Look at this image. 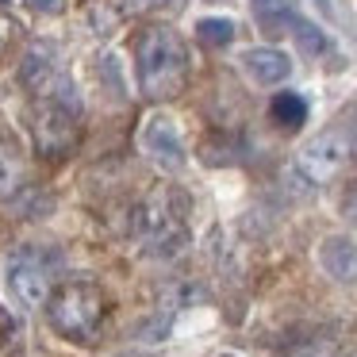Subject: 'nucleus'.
Segmentation results:
<instances>
[{
	"label": "nucleus",
	"mask_w": 357,
	"mask_h": 357,
	"mask_svg": "<svg viewBox=\"0 0 357 357\" xmlns=\"http://www.w3.org/2000/svg\"><path fill=\"white\" fill-rule=\"evenodd\" d=\"M135 58H139V81L146 96L165 100V96L181 93V85L188 77V50L177 31H169V27L142 31L139 43H135Z\"/></svg>",
	"instance_id": "nucleus-1"
},
{
	"label": "nucleus",
	"mask_w": 357,
	"mask_h": 357,
	"mask_svg": "<svg viewBox=\"0 0 357 357\" xmlns=\"http://www.w3.org/2000/svg\"><path fill=\"white\" fill-rule=\"evenodd\" d=\"M108 303L93 280H70L47 300V323L66 342H93L104 326Z\"/></svg>",
	"instance_id": "nucleus-2"
},
{
	"label": "nucleus",
	"mask_w": 357,
	"mask_h": 357,
	"mask_svg": "<svg viewBox=\"0 0 357 357\" xmlns=\"http://www.w3.org/2000/svg\"><path fill=\"white\" fill-rule=\"evenodd\" d=\"M4 280H8V292L20 307H27V311L47 307V300H50V257L35 246H20L16 254L8 257Z\"/></svg>",
	"instance_id": "nucleus-3"
},
{
	"label": "nucleus",
	"mask_w": 357,
	"mask_h": 357,
	"mask_svg": "<svg viewBox=\"0 0 357 357\" xmlns=\"http://www.w3.org/2000/svg\"><path fill=\"white\" fill-rule=\"evenodd\" d=\"M31 131H35V146L47 158H66L73 146H77V116L66 100L58 96H47V100L35 104L31 112Z\"/></svg>",
	"instance_id": "nucleus-4"
},
{
	"label": "nucleus",
	"mask_w": 357,
	"mask_h": 357,
	"mask_svg": "<svg viewBox=\"0 0 357 357\" xmlns=\"http://www.w3.org/2000/svg\"><path fill=\"white\" fill-rule=\"evenodd\" d=\"M349 158H354V146H349V139L338 127V131H326V135H319V139H311L307 146L300 150V162L296 165H300V173L311 185H323V181L338 177Z\"/></svg>",
	"instance_id": "nucleus-5"
},
{
	"label": "nucleus",
	"mask_w": 357,
	"mask_h": 357,
	"mask_svg": "<svg viewBox=\"0 0 357 357\" xmlns=\"http://www.w3.org/2000/svg\"><path fill=\"white\" fill-rule=\"evenodd\" d=\"M139 142H142V154L165 173H177L185 165V146H181V135H177V123L169 116H146L139 131Z\"/></svg>",
	"instance_id": "nucleus-6"
},
{
	"label": "nucleus",
	"mask_w": 357,
	"mask_h": 357,
	"mask_svg": "<svg viewBox=\"0 0 357 357\" xmlns=\"http://www.w3.org/2000/svg\"><path fill=\"white\" fill-rule=\"evenodd\" d=\"M319 265L338 284H357V242L346 234H326L319 242Z\"/></svg>",
	"instance_id": "nucleus-7"
},
{
	"label": "nucleus",
	"mask_w": 357,
	"mask_h": 357,
	"mask_svg": "<svg viewBox=\"0 0 357 357\" xmlns=\"http://www.w3.org/2000/svg\"><path fill=\"white\" fill-rule=\"evenodd\" d=\"M242 66L246 73L257 81V85H280V81L292 73V62H288L284 50H273V47H254L242 54Z\"/></svg>",
	"instance_id": "nucleus-8"
},
{
	"label": "nucleus",
	"mask_w": 357,
	"mask_h": 357,
	"mask_svg": "<svg viewBox=\"0 0 357 357\" xmlns=\"http://www.w3.org/2000/svg\"><path fill=\"white\" fill-rule=\"evenodd\" d=\"M250 12H254L257 27H261L265 35H284L296 27V4L292 0H250Z\"/></svg>",
	"instance_id": "nucleus-9"
},
{
	"label": "nucleus",
	"mask_w": 357,
	"mask_h": 357,
	"mask_svg": "<svg viewBox=\"0 0 357 357\" xmlns=\"http://www.w3.org/2000/svg\"><path fill=\"white\" fill-rule=\"evenodd\" d=\"M20 188H24V154L16 142L0 139V200H12Z\"/></svg>",
	"instance_id": "nucleus-10"
},
{
	"label": "nucleus",
	"mask_w": 357,
	"mask_h": 357,
	"mask_svg": "<svg viewBox=\"0 0 357 357\" xmlns=\"http://www.w3.org/2000/svg\"><path fill=\"white\" fill-rule=\"evenodd\" d=\"M269 119L277 127L296 131V127H303V119H307V100H303L300 93H277L269 100Z\"/></svg>",
	"instance_id": "nucleus-11"
},
{
	"label": "nucleus",
	"mask_w": 357,
	"mask_h": 357,
	"mask_svg": "<svg viewBox=\"0 0 357 357\" xmlns=\"http://www.w3.org/2000/svg\"><path fill=\"white\" fill-rule=\"evenodd\" d=\"M54 77V62H50V54L43 47L27 50L24 66H20V81H24L27 89H47V81Z\"/></svg>",
	"instance_id": "nucleus-12"
},
{
	"label": "nucleus",
	"mask_w": 357,
	"mask_h": 357,
	"mask_svg": "<svg viewBox=\"0 0 357 357\" xmlns=\"http://www.w3.org/2000/svg\"><path fill=\"white\" fill-rule=\"evenodd\" d=\"M196 35H200V43H208V47H227V43L234 39V24L223 16H208L196 24Z\"/></svg>",
	"instance_id": "nucleus-13"
},
{
	"label": "nucleus",
	"mask_w": 357,
	"mask_h": 357,
	"mask_svg": "<svg viewBox=\"0 0 357 357\" xmlns=\"http://www.w3.org/2000/svg\"><path fill=\"white\" fill-rule=\"evenodd\" d=\"M292 31H296V47H300L303 54H323V50H326V35L319 31L315 24H303V20H296Z\"/></svg>",
	"instance_id": "nucleus-14"
},
{
	"label": "nucleus",
	"mask_w": 357,
	"mask_h": 357,
	"mask_svg": "<svg viewBox=\"0 0 357 357\" xmlns=\"http://www.w3.org/2000/svg\"><path fill=\"white\" fill-rule=\"evenodd\" d=\"M342 135H346V139H349V146L357 150V104L346 112V116H342Z\"/></svg>",
	"instance_id": "nucleus-15"
},
{
	"label": "nucleus",
	"mask_w": 357,
	"mask_h": 357,
	"mask_svg": "<svg viewBox=\"0 0 357 357\" xmlns=\"http://www.w3.org/2000/svg\"><path fill=\"white\" fill-rule=\"evenodd\" d=\"M35 12H47V16H62L66 12V0H27Z\"/></svg>",
	"instance_id": "nucleus-16"
},
{
	"label": "nucleus",
	"mask_w": 357,
	"mask_h": 357,
	"mask_svg": "<svg viewBox=\"0 0 357 357\" xmlns=\"http://www.w3.org/2000/svg\"><path fill=\"white\" fill-rule=\"evenodd\" d=\"M342 215H346L349 223H357V185L349 188L346 196H342Z\"/></svg>",
	"instance_id": "nucleus-17"
},
{
	"label": "nucleus",
	"mask_w": 357,
	"mask_h": 357,
	"mask_svg": "<svg viewBox=\"0 0 357 357\" xmlns=\"http://www.w3.org/2000/svg\"><path fill=\"white\" fill-rule=\"evenodd\" d=\"M12 35H16V24H12L8 16H0V50H4V47L12 43Z\"/></svg>",
	"instance_id": "nucleus-18"
},
{
	"label": "nucleus",
	"mask_w": 357,
	"mask_h": 357,
	"mask_svg": "<svg viewBox=\"0 0 357 357\" xmlns=\"http://www.w3.org/2000/svg\"><path fill=\"white\" fill-rule=\"evenodd\" d=\"M112 357H139V354H131V349H123V354H112Z\"/></svg>",
	"instance_id": "nucleus-19"
},
{
	"label": "nucleus",
	"mask_w": 357,
	"mask_h": 357,
	"mask_svg": "<svg viewBox=\"0 0 357 357\" xmlns=\"http://www.w3.org/2000/svg\"><path fill=\"white\" fill-rule=\"evenodd\" d=\"M219 357H234V354H219Z\"/></svg>",
	"instance_id": "nucleus-20"
},
{
	"label": "nucleus",
	"mask_w": 357,
	"mask_h": 357,
	"mask_svg": "<svg viewBox=\"0 0 357 357\" xmlns=\"http://www.w3.org/2000/svg\"><path fill=\"white\" fill-rule=\"evenodd\" d=\"M303 357H319V354H303Z\"/></svg>",
	"instance_id": "nucleus-21"
}]
</instances>
